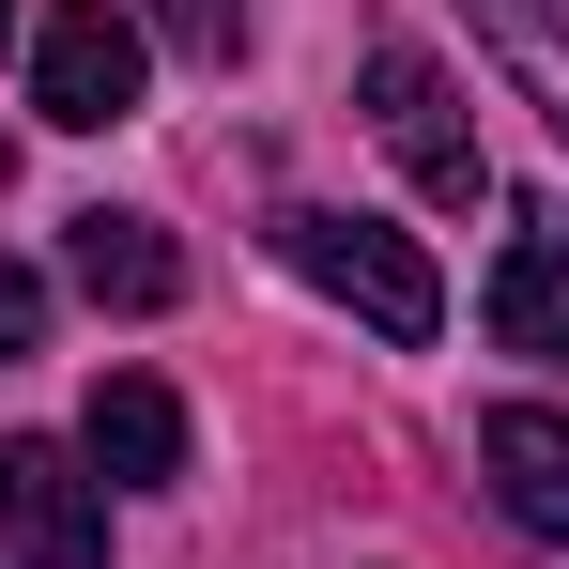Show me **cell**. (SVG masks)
<instances>
[{
    "instance_id": "cell-1",
    "label": "cell",
    "mask_w": 569,
    "mask_h": 569,
    "mask_svg": "<svg viewBox=\"0 0 569 569\" xmlns=\"http://www.w3.org/2000/svg\"><path fill=\"white\" fill-rule=\"evenodd\" d=\"M278 262H292L308 292H339V308H355L370 339H400V355H416V339L447 323V278H431V262H416V231H385V216L292 200V216H278Z\"/></svg>"
},
{
    "instance_id": "cell-10",
    "label": "cell",
    "mask_w": 569,
    "mask_h": 569,
    "mask_svg": "<svg viewBox=\"0 0 569 569\" xmlns=\"http://www.w3.org/2000/svg\"><path fill=\"white\" fill-rule=\"evenodd\" d=\"M492 47H508V78L555 108V139H569V47H555V16H539V0H492Z\"/></svg>"
},
{
    "instance_id": "cell-2",
    "label": "cell",
    "mask_w": 569,
    "mask_h": 569,
    "mask_svg": "<svg viewBox=\"0 0 569 569\" xmlns=\"http://www.w3.org/2000/svg\"><path fill=\"white\" fill-rule=\"evenodd\" d=\"M139 62H154V31H139L123 0H62V16L31 31V108H47L62 139H108V123L139 108Z\"/></svg>"
},
{
    "instance_id": "cell-13",
    "label": "cell",
    "mask_w": 569,
    "mask_h": 569,
    "mask_svg": "<svg viewBox=\"0 0 569 569\" xmlns=\"http://www.w3.org/2000/svg\"><path fill=\"white\" fill-rule=\"evenodd\" d=\"M0 186H16V139H0Z\"/></svg>"
},
{
    "instance_id": "cell-12",
    "label": "cell",
    "mask_w": 569,
    "mask_h": 569,
    "mask_svg": "<svg viewBox=\"0 0 569 569\" xmlns=\"http://www.w3.org/2000/svg\"><path fill=\"white\" fill-rule=\"evenodd\" d=\"M0 47H16V0H0Z\"/></svg>"
},
{
    "instance_id": "cell-8",
    "label": "cell",
    "mask_w": 569,
    "mask_h": 569,
    "mask_svg": "<svg viewBox=\"0 0 569 569\" xmlns=\"http://www.w3.org/2000/svg\"><path fill=\"white\" fill-rule=\"evenodd\" d=\"M62 278L93 292V308H123V323H154V308H170V292H186V247H170V231H154V216H62Z\"/></svg>"
},
{
    "instance_id": "cell-9",
    "label": "cell",
    "mask_w": 569,
    "mask_h": 569,
    "mask_svg": "<svg viewBox=\"0 0 569 569\" xmlns=\"http://www.w3.org/2000/svg\"><path fill=\"white\" fill-rule=\"evenodd\" d=\"M139 31H154L170 62H200V78L247 62V0H139Z\"/></svg>"
},
{
    "instance_id": "cell-4",
    "label": "cell",
    "mask_w": 569,
    "mask_h": 569,
    "mask_svg": "<svg viewBox=\"0 0 569 569\" xmlns=\"http://www.w3.org/2000/svg\"><path fill=\"white\" fill-rule=\"evenodd\" d=\"M0 539H16V569H108V477L47 431H16L0 447Z\"/></svg>"
},
{
    "instance_id": "cell-3",
    "label": "cell",
    "mask_w": 569,
    "mask_h": 569,
    "mask_svg": "<svg viewBox=\"0 0 569 569\" xmlns=\"http://www.w3.org/2000/svg\"><path fill=\"white\" fill-rule=\"evenodd\" d=\"M370 123H385V154H400L431 200H492V154H477V123H462V78H447L431 47H400V31L370 47Z\"/></svg>"
},
{
    "instance_id": "cell-6",
    "label": "cell",
    "mask_w": 569,
    "mask_h": 569,
    "mask_svg": "<svg viewBox=\"0 0 569 569\" xmlns=\"http://www.w3.org/2000/svg\"><path fill=\"white\" fill-rule=\"evenodd\" d=\"M78 462L123 477V492H170V477H186V400L154 370H108L93 400H78Z\"/></svg>"
},
{
    "instance_id": "cell-11",
    "label": "cell",
    "mask_w": 569,
    "mask_h": 569,
    "mask_svg": "<svg viewBox=\"0 0 569 569\" xmlns=\"http://www.w3.org/2000/svg\"><path fill=\"white\" fill-rule=\"evenodd\" d=\"M31 339H47V278H31V262H0V355H31Z\"/></svg>"
},
{
    "instance_id": "cell-7",
    "label": "cell",
    "mask_w": 569,
    "mask_h": 569,
    "mask_svg": "<svg viewBox=\"0 0 569 569\" xmlns=\"http://www.w3.org/2000/svg\"><path fill=\"white\" fill-rule=\"evenodd\" d=\"M492 339L508 355H569V200H523L508 216V262H492Z\"/></svg>"
},
{
    "instance_id": "cell-5",
    "label": "cell",
    "mask_w": 569,
    "mask_h": 569,
    "mask_svg": "<svg viewBox=\"0 0 569 569\" xmlns=\"http://www.w3.org/2000/svg\"><path fill=\"white\" fill-rule=\"evenodd\" d=\"M477 477H492V508H508L523 539L569 555V416L555 400H492V416H477Z\"/></svg>"
}]
</instances>
